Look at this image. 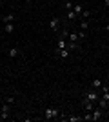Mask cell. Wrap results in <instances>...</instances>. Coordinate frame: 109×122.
<instances>
[{
    "label": "cell",
    "mask_w": 109,
    "mask_h": 122,
    "mask_svg": "<svg viewBox=\"0 0 109 122\" xmlns=\"http://www.w3.org/2000/svg\"><path fill=\"white\" fill-rule=\"evenodd\" d=\"M60 117V111H58L57 107H47L46 111H44V118H47V120H49V118H58Z\"/></svg>",
    "instance_id": "1"
},
{
    "label": "cell",
    "mask_w": 109,
    "mask_h": 122,
    "mask_svg": "<svg viewBox=\"0 0 109 122\" xmlns=\"http://www.w3.org/2000/svg\"><path fill=\"white\" fill-rule=\"evenodd\" d=\"M84 36H85V33H84V31H80V33H76V31H75V33H69L67 38H69V42H78L80 38H84Z\"/></svg>",
    "instance_id": "2"
},
{
    "label": "cell",
    "mask_w": 109,
    "mask_h": 122,
    "mask_svg": "<svg viewBox=\"0 0 109 122\" xmlns=\"http://www.w3.org/2000/svg\"><path fill=\"white\" fill-rule=\"evenodd\" d=\"M84 98H87V100H91V102H96V100H98V93L95 91V87H93V89H89V91L85 93V97H84Z\"/></svg>",
    "instance_id": "3"
},
{
    "label": "cell",
    "mask_w": 109,
    "mask_h": 122,
    "mask_svg": "<svg viewBox=\"0 0 109 122\" xmlns=\"http://www.w3.org/2000/svg\"><path fill=\"white\" fill-rule=\"evenodd\" d=\"M82 106H84L85 111H93V109H95V102L87 100V98H82Z\"/></svg>",
    "instance_id": "4"
},
{
    "label": "cell",
    "mask_w": 109,
    "mask_h": 122,
    "mask_svg": "<svg viewBox=\"0 0 109 122\" xmlns=\"http://www.w3.org/2000/svg\"><path fill=\"white\" fill-rule=\"evenodd\" d=\"M91 113H93V120H100V118L104 117V109L102 107H95Z\"/></svg>",
    "instance_id": "5"
},
{
    "label": "cell",
    "mask_w": 109,
    "mask_h": 122,
    "mask_svg": "<svg viewBox=\"0 0 109 122\" xmlns=\"http://www.w3.org/2000/svg\"><path fill=\"white\" fill-rule=\"evenodd\" d=\"M7 55H9L11 58H16V56L22 55V51H20V47H11V49L7 51Z\"/></svg>",
    "instance_id": "6"
},
{
    "label": "cell",
    "mask_w": 109,
    "mask_h": 122,
    "mask_svg": "<svg viewBox=\"0 0 109 122\" xmlns=\"http://www.w3.org/2000/svg\"><path fill=\"white\" fill-rule=\"evenodd\" d=\"M49 27H51L53 31H58V27H60V20H58L57 16H55V18H51V20H49Z\"/></svg>",
    "instance_id": "7"
},
{
    "label": "cell",
    "mask_w": 109,
    "mask_h": 122,
    "mask_svg": "<svg viewBox=\"0 0 109 122\" xmlns=\"http://www.w3.org/2000/svg\"><path fill=\"white\" fill-rule=\"evenodd\" d=\"M66 47H67V42H66V38L60 36V38L57 40V49H66Z\"/></svg>",
    "instance_id": "8"
},
{
    "label": "cell",
    "mask_w": 109,
    "mask_h": 122,
    "mask_svg": "<svg viewBox=\"0 0 109 122\" xmlns=\"http://www.w3.org/2000/svg\"><path fill=\"white\" fill-rule=\"evenodd\" d=\"M55 53H57L60 58H66V56H69V49L66 47V49H55Z\"/></svg>",
    "instance_id": "9"
},
{
    "label": "cell",
    "mask_w": 109,
    "mask_h": 122,
    "mask_svg": "<svg viewBox=\"0 0 109 122\" xmlns=\"http://www.w3.org/2000/svg\"><path fill=\"white\" fill-rule=\"evenodd\" d=\"M73 11H75V13H76V16H78V15H82V13H84V7H82L80 4H73Z\"/></svg>",
    "instance_id": "10"
},
{
    "label": "cell",
    "mask_w": 109,
    "mask_h": 122,
    "mask_svg": "<svg viewBox=\"0 0 109 122\" xmlns=\"http://www.w3.org/2000/svg\"><path fill=\"white\" fill-rule=\"evenodd\" d=\"M4 31L5 33H13L15 31V24L11 22V24H4Z\"/></svg>",
    "instance_id": "11"
},
{
    "label": "cell",
    "mask_w": 109,
    "mask_h": 122,
    "mask_svg": "<svg viewBox=\"0 0 109 122\" xmlns=\"http://www.w3.org/2000/svg\"><path fill=\"white\" fill-rule=\"evenodd\" d=\"M11 22H15V15H13V13L4 16V24H11Z\"/></svg>",
    "instance_id": "12"
},
{
    "label": "cell",
    "mask_w": 109,
    "mask_h": 122,
    "mask_svg": "<svg viewBox=\"0 0 109 122\" xmlns=\"http://www.w3.org/2000/svg\"><path fill=\"white\" fill-rule=\"evenodd\" d=\"M96 102H98V107H102V109H105V107H107V104H109V102L104 100L102 97H98V100H96Z\"/></svg>",
    "instance_id": "13"
},
{
    "label": "cell",
    "mask_w": 109,
    "mask_h": 122,
    "mask_svg": "<svg viewBox=\"0 0 109 122\" xmlns=\"http://www.w3.org/2000/svg\"><path fill=\"white\" fill-rule=\"evenodd\" d=\"M91 87H102V80H100V78H95V80L91 82Z\"/></svg>",
    "instance_id": "14"
},
{
    "label": "cell",
    "mask_w": 109,
    "mask_h": 122,
    "mask_svg": "<svg viewBox=\"0 0 109 122\" xmlns=\"http://www.w3.org/2000/svg\"><path fill=\"white\" fill-rule=\"evenodd\" d=\"M5 118H9V111L2 109V113H0V120H5Z\"/></svg>",
    "instance_id": "15"
},
{
    "label": "cell",
    "mask_w": 109,
    "mask_h": 122,
    "mask_svg": "<svg viewBox=\"0 0 109 122\" xmlns=\"http://www.w3.org/2000/svg\"><path fill=\"white\" fill-rule=\"evenodd\" d=\"M67 120L69 122H80V120H82V117H75V115H71V117H67Z\"/></svg>",
    "instance_id": "16"
},
{
    "label": "cell",
    "mask_w": 109,
    "mask_h": 122,
    "mask_svg": "<svg viewBox=\"0 0 109 122\" xmlns=\"http://www.w3.org/2000/svg\"><path fill=\"white\" fill-rule=\"evenodd\" d=\"M67 18H69V20H75V18H76V13H75V11H67Z\"/></svg>",
    "instance_id": "17"
},
{
    "label": "cell",
    "mask_w": 109,
    "mask_h": 122,
    "mask_svg": "<svg viewBox=\"0 0 109 122\" xmlns=\"http://www.w3.org/2000/svg\"><path fill=\"white\" fill-rule=\"evenodd\" d=\"M80 27H82V29H87V27H89V22L85 20V18H82V22H80Z\"/></svg>",
    "instance_id": "18"
},
{
    "label": "cell",
    "mask_w": 109,
    "mask_h": 122,
    "mask_svg": "<svg viewBox=\"0 0 109 122\" xmlns=\"http://www.w3.org/2000/svg\"><path fill=\"white\" fill-rule=\"evenodd\" d=\"M102 98H104V100H107V102H109V91H104V93H102Z\"/></svg>",
    "instance_id": "19"
},
{
    "label": "cell",
    "mask_w": 109,
    "mask_h": 122,
    "mask_svg": "<svg viewBox=\"0 0 109 122\" xmlns=\"http://www.w3.org/2000/svg\"><path fill=\"white\" fill-rule=\"evenodd\" d=\"M89 15H91V13H89L87 9H84V13H82V16H84V18H89Z\"/></svg>",
    "instance_id": "20"
},
{
    "label": "cell",
    "mask_w": 109,
    "mask_h": 122,
    "mask_svg": "<svg viewBox=\"0 0 109 122\" xmlns=\"http://www.w3.org/2000/svg\"><path fill=\"white\" fill-rule=\"evenodd\" d=\"M66 9H67V11L73 9V2H67V4H66Z\"/></svg>",
    "instance_id": "21"
},
{
    "label": "cell",
    "mask_w": 109,
    "mask_h": 122,
    "mask_svg": "<svg viewBox=\"0 0 109 122\" xmlns=\"http://www.w3.org/2000/svg\"><path fill=\"white\" fill-rule=\"evenodd\" d=\"M104 2H105V5H107V7H109V0H104Z\"/></svg>",
    "instance_id": "22"
},
{
    "label": "cell",
    "mask_w": 109,
    "mask_h": 122,
    "mask_svg": "<svg viewBox=\"0 0 109 122\" xmlns=\"http://www.w3.org/2000/svg\"><path fill=\"white\" fill-rule=\"evenodd\" d=\"M105 31H109V24H107V25H105Z\"/></svg>",
    "instance_id": "23"
},
{
    "label": "cell",
    "mask_w": 109,
    "mask_h": 122,
    "mask_svg": "<svg viewBox=\"0 0 109 122\" xmlns=\"http://www.w3.org/2000/svg\"><path fill=\"white\" fill-rule=\"evenodd\" d=\"M0 113H2V106H0Z\"/></svg>",
    "instance_id": "24"
},
{
    "label": "cell",
    "mask_w": 109,
    "mask_h": 122,
    "mask_svg": "<svg viewBox=\"0 0 109 122\" xmlns=\"http://www.w3.org/2000/svg\"><path fill=\"white\" fill-rule=\"evenodd\" d=\"M26 2H31V0H26Z\"/></svg>",
    "instance_id": "25"
},
{
    "label": "cell",
    "mask_w": 109,
    "mask_h": 122,
    "mask_svg": "<svg viewBox=\"0 0 109 122\" xmlns=\"http://www.w3.org/2000/svg\"><path fill=\"white\" fill-rule=\"evenodd\" d=\"M0 5H2V4H0Z\"/></svg>",
    "instance_id": "26"
}]
</instances>
